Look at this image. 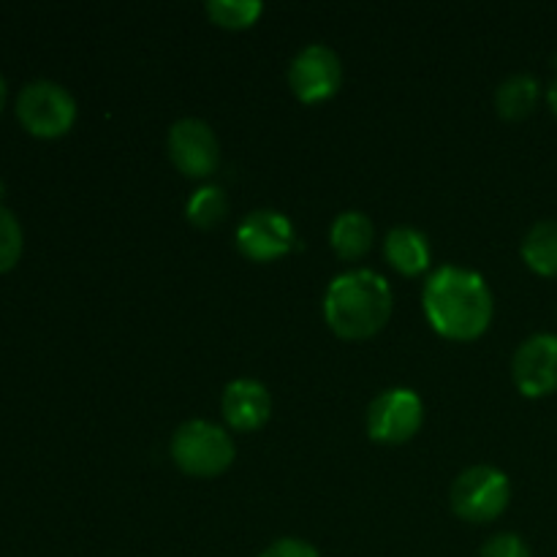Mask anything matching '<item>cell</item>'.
I'll return each mask as SVG.
<instances>
[{
	"label": "cell",
	"instance_id": "obj_1",
	"mask_svg": "<svg viewBox=\"0 0 557 557\" xmlns=\"http://www.w3.org/2000/svg\"><path fill=\"white\" fill-rule=\"evenodd\" d=\"M424 315L441 337L471 343L490 330L495 315L493 288L479 272L466 267H438L422 292Z\"/></svg>",
	"mask_w": 557,
	"mask_h": 557
},
{
	"label": "cell",
	"instance_id": "obj_2",
	"mask_svg": "<svg viewBox=\"0 0 557 557\" xmlns=\"http://www.w3.org/2000/svg\"><path fill=\"white\" fill-rule=\"evenodd\" d=\"M392 315V288L373 270L337 275L324 294V319L343 341H368L379 335Z\"/></svg>",
	"mask_w": 557,
	"mask_h": 557
},
{
	"label": "cell",
	"instance_id": "obj_3",
	"mask_svg": "<svg viewBox=\"0 0 557 557\" xmlns=\"http://www.w3.org/2000/svg\"><path fill=\"white\" fill-rule=\"evenodd\" d=\"M237 449L232 435L207 419H188L172 438V460L188 476L215 479L232 468Z\"/></svg>",
	"mask_w": 557,
	"mask_h": 557
},
{
	"label": "cell",
	"instance_id": "obj_4",
	"mask_svg": "<svg viewBox=\"0 0 557 557\" xmlns=\"http://www.w3.org/2000/svg\"><path fill=\"white\" fill-rule=\"evenodd\" d=\"M451 511L466 522H493L509 509L511 482L500 468L473 466L466 468L451 484Z\"/></svg>",
	"mask_w": 557,
	"mask_h": 557
},
{
	"label": "cell",
	"instance_id": "obj_5",
	"mask_svg": "<svg viewBox=\"0 0 557 557\" xmlns=\"http://www.w3.org/2000/svg\"><path fill=\"white\" fill-rule=\"evenodd\" d=\"M16 117L38 139H58L74 128L76 101L58 82H27L16 96Z\"/></svg>",
	"mask_w": 557,
	"mask_h": 557
},
{
	"label": "cell",
	"instance_id": "obj_6",
	"mask_svg": "<svg viewBox=\"0 0 557 557\" xmlns=\"http://www.w3.org/2000/svg\"><path fill=\"white\" fill-rule=\"evenodd\" d=\"M424 424L422 397L406 386L384 389L368 408V435L375 444H408Z\"/></svg>",
	"mask_w": 557,
	"mask_h": 557
},
{
	"label": "cell",
	"instance_id": "obj_7",
	"mask_svg": "<svg viewBox=\"0 0 557 557\" xmlns=\"http://www.w3.org/2000/svg\"><path fill=\"white\" fill-rule=\"evenodd\" d=\"M237 248L250 261H277L297 248V228L283 212L256 210L237 226Z\"/></svg>",
	"mask_w": 557,
	"mask_h": 557
},
{
	"label": "cell",
	"instance_id": "obj_8",
	"mask_svg": "<svg viewBox=\"0 0 557 557\" xmlns=\"http://www.w3.org/2000/svg\"><path fill=\"white\" fill-rule=\"evenodd\" d=\"M288 85L302 103H321L337 96L343 85V63L335 49L324 44H310L288 69Z\"/></svg>",
	"mask_w": 557,
	"mask_h": 557
},
{
	"label": "cell",
	"instance_id": "obj_9",
	"mask_svg": "<svg viewBox=\"0 0 557 557\" xmlns=\"http://www.w3.org/2000/svg\"><path fill=\"white\" fill-rule=\"evenodd\" d=\"M166 147L174 166L190 180L210 177L221 161V145H218L215 131L199 117L177 120L169 128Z\"/></svg>",
	"mask_w": 557,
	"mask_h": 557
},
{
	"label": "cell",
	"instance_id": "obj_10",
	"mask_svg": "<svg viewBox=\"0 0 557 557\" xmlns=\"http://www.w3.org/2000/svg\"><path fill=\"white\" fill-rule=\"evenodd\" d=\"M511 379L520 395L549 397L557 392V335H531L511 359Z\"/></svg>",
	"mask_w": 557,
	"mask_h": 557
},
{
	"label": "cell",
	"instance_id": "obj_11",
	"mask_svg": "<svg viewBox=\"0 0 557 557\" xmlns=\"http://www.w3.org/2000/svg\"><path fill=\"white\" fill-rule=\"evenodd\" d=\"M223 417L228 428L239 433H253L261 430L272 417V397L267 386L256 379H237L223 389Z\"/></svg>",
	"mask_w": 557,
	"mask_h": 557
},
{
	"label": "cell",
	"instance_id": "obj_12",
	"mask_svg": "<svg viewBox=\"0 0 557 557\" xmlns=\"http://www.w3.org/2000/svg\"><path fill=\"white\" fill-rule=\"evenodd\" d=\"M384 253L389 264L406 277L422 275V272L430 270V261H433L428 237L413 226L392 228L384 239Z\"/></svg>",
	"mask_w": 557,
	"mask_h": 557
},
{
	"label": "cell",
	"instance_id": "obj_13",
	"mask_svg": "<svg viewBox=\"0 0 557 557\" xmlns=\"http://www.w3.org/2000/svg\"><path fill=\"white\" fill-rule=\"evenodd\" d=\"M375 237V228L370 218L359 210H346L335 218L330 228V245L343 261L362 259L370 250Z\"/></svg>",
	"mask_w": 557,
	"mask_h": 557
},
{
	"label": "cell",
	"instance_id": "obj_14",
	"mask_svg": "<svg viewBox=\"0 0 557 557\" xmlns=\"http://www.w3.org/2000/svg\"><path fill=\"white\" fill-rule=\"evenodd\" d=\"M539 98H542V87H539L536 76L511 74L495 90V109H498L500 117L515 123V120H525L528 114H533V109L539 107Z\"/></svg>",
	"mask_w": 557,
	"mask_h": 557
},
{
	"label": "cell",
	"instance_id": "obj_15",
	"mask_svg": "<svg viewBox=\"0 0 557 557\" xmlns=\"http://www.w3.org/2000/svg\"><path fill=\"white\" fill-rule=\"evenodd\" d=\"M522 261L536 275L557 277V218L539 221L522 239Z\"/></svg>",
	"mask_w": 557,
	"mask_h": 557
},
{
	"label": "cell",
	"instance_id": "obj_16",
	"mask_svg": "<svg viewBox=\"0 0 557 557\" xmlns=\"http://www.w3.org/2000/svg\"><path fill=\"white\" fill-rule=\"evenodd\" d=\"M185 215L194 226L199 228H215L228 215V196L221 185H201L194 190L185 205Z\"/></svg>",
	"mask_w": 557,
	"mask_h": 557
},
{
	"label": "cell",
	"instance_id": "obj_17",
	"mask_svg": "<svg viewBox=\"0 0 557 557\" xmlns=\"http://www.w3.org/2000/svg\"><path fill=\"white\" fill-rule=\"evenodd\" d=\"M264 14V5L259 0H210L207 3V16L212 25L226 27V30H245L259 22Z\"/></svg>",
	"mask_w": 557,
	"mask_h": 557
},
{
	"label": "cell",
	"instance_id": "obj_18",
	"mask_svg": "<svg viewBox=\"0 0 557 557\" xmlns=\"http://www.w3.org/2000/svg\"><path fill=\"white\" fill-rule=\"evenodd\" d=\"M22 256V226L9 207L0 205V272H9Z\"/></svg>",
	"mask_w": 557,
	"mask_h": 557
},
{
	"label": "cell",
	"instance_id": "obj_19",
	"mask_svg": "<svg viewBox=\"0 0 557 557\" xmlns=\"http://www.w3.org/2000/svg\"><path fill=\"white\" fill-rule=\"evenodd\" d=\"M479 557H531L525 539L517 533H498L482 547Z\"/></svg>",
	"mask_w": 557,
	"mask_h": 557
},
{
	"label": "cell",
	"instance_id": "obj_20",
	"mask_svg": "<svg viewBox=\"0 0 557 557\" xmlns=\"http://www.w3.org/2000/svg\"><path fill=\"white\" fill-rule=\"evenodd\" d=\"M259 557H321V555L319 549H315L310 542H305V539L286 536L272 542Z\"/></svg>",
	"mask_w": 557,
	"mask_h": 557
},
{
	"label": "cell",
	"instance_id": "obj_21",
	"mask_svg": "<svg viewBox=\"0 0 557 557\" xmlns=\"http://www.w3.org/2000/svg\"><path fill=\"white\" fill-rule=\"evenodd\" d=\"M547 103H549V109H553V114L557 117V79L553 82V85H549V90H547Z\"/></svg>",
	"mask_w": 557,
	"mask_h": 557
},
{
	"label": "cell",
	"instance_id": "obj_22",
	"mask_svg": "<svg viewBox=\"0 0 557 557\" xmlns=\"http://www.w3.org/2000/svg\"><path fill=\"white\" fill-rule=\"evenodd\" d=\"M3 107H5V79L3 74H0V112H3Z\"/></svg>",
	"mask_w": 557,
	"mask_h": 557
}]
</instances>
